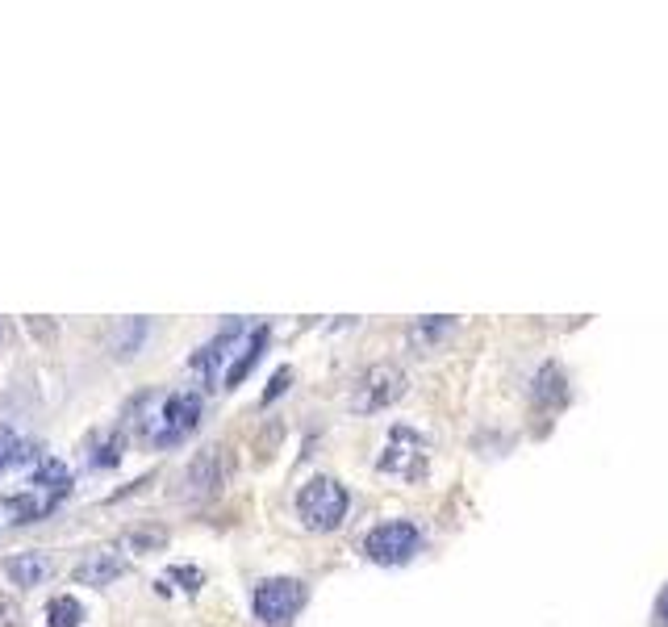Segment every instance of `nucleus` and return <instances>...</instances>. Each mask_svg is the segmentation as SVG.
I'll list each match as a JSON object with an SVG mask.
<instances>
[{
    "instance_id": "nucleus-8",
    "label": "nucleus",
    "mask_w": 668,
    "mask_h": 627,
    "mask_svg": "<svg viewBox=\"0 0 668 627\" xmlns=\"http://www.w3.org/2000/svg\"><path fill=\"white\" fill-rule=\"evenodd\" d=\"M122 573H126L122 556H117L113 548H97V552H88L84 561L76 565V582H80V586H109V582H117Z\"/></svg>"
},
{
    "instance_id": "nucleus-9",
    "label": "nucleus",
    "mask_w": 668,
    "mask_h": 627,
    "mask_svg": "<svg viewBox=\"0 0 668 627\" xmlns=\"http://www.w3.org/2000/svg\"><path fill=\"white\" fill-rule=\"evenodd\" d=\"M243 335V322H230V327L213 339L209 347H201V352L193 356V373H201L205 381H218V360H226V352H230V343Z\"/></svg>"
},
{
    "instance_id": "nucleus-17",
    "label": "nucleus",
    "mask_w": 668,
    "mask_h": 627,
    "mask_svg": "<svg viewBox=\"0 0 668 627\" xmlns=\"http://www.w3.org/2000/svg\"><path fill=\"white\" fill-rule=\"evenodd\" d=\"M656 619L668 627V590H664V594H660V602H656Z\"/></svg>"
},
{
    "instance_id": "nucleus-13",
    "label": "nucleus",
    "mask_w": 668,
    "mask_h": 627,
    "mask_svg": "<svg viewBox=\"0 0 668 627\" xmlns=\"http://www.w3.org/2000/svg\"><path fill=\"white\" fill-rule=\"evenodd\" d=\"M264 347H268V327H259V331L251 335V343L243 347V356H238V364H234L230 373H226V389H234L238 381H243V377L251 373V364H255L259 356H264Z\"/></svg>"
},
{
    "instance_id": "nucleus-4",
    "label": "nucleus",
    "mask_w": 668,
    "mask_h": 627,
    "mask_svg": "<svg viewBox=\"0 0 668 627\" xmlns=\"http://www.w3.org/2000/svg\"><path fill=\"white\" fill-rule=\"evenodd\" d=\"M197 418H201V393H188V389L167 393L155 423L147 427V435L155 444H180V439L197 427Z\"/></svg>"
},
{
    "instance_id": "nucleus-16",
    "label": "nucleus",
    "mask_w": 668,
    "mask_h": 627,
    "mask_svg": "<svg viewBox=\"0 0 668 627\" xmlns=\"http://www.w3.org/2000/svg\"><path fill=\"white\" fill-rule=\"evenodd\" d=\"M289 381H293V373H289V368H280V373L272 377V385H268V393H264V402L280 398V393H284V385H289Z\"/></svg>"
},
{
    "instance_id": "nucleus-14",
    "label": "nucleus",
    "mask_w": 668,
    "mask_h": 627,
    "mask_svg": "<svg viewBox=\"0 0 668 627\" xmlns=\"http://www.w3.org/2000/svg\"><path fill=\"white\" fill-rule=\"evenodd\" d=\"M84 623V607H80V598H71V594H59L51 607H46V627H80Z\"/></svg>"
},
{
    "instance_id": "nucleus-15",
    "label": "nucleus",
    "mask_w": 668,
    "mask_h": 627,
    "mask_svg": "<svg viewBox=\"0 0 668 627\" xmlns=\"http://www.w3.org/2000/svg\"><path fill=\"white\" fill-rule=\"evenodd\" d=\"M34 444H21L17 435L0 431V469H9V464H21V460H34Z\"/></svg>"
},
{
    "instance_id": "nucleus-7",
    "label": "nucleus",
    "mask_w": 668,
    "mask_h": 627,
    "mask_svg": "<svg viewBox=\"0 0 668 627\" xmlns=\"http://www.w3.org/2000/svg\"><path fill=\"white\" fill-rule=\"evenodd\" d=\"M55 573V556H46V552H13V556H5V577L17 586V590H34V586H42L46 577Z\"/></svg>"
},
{
    "instance_id": "nucleus-2",
    "label": "nucleus",
    "mask_w": 668,
    "mask_h": 627,
    "mask_svg": "<svg viewBox=\"0 0 668 627\" xmlns=\"http://www.w3.org/2000/svg\"><path fill=\"white\" fill-rule=\"evenodd\" d=\"M305 607V582L297 577H268L251 594V611L264 627H284L293 623V615Z\"/></svg>"
},
{
    "instance_id": "nucleus-12",
    "label": "nucleus",
    "mask_w": 668,
    "mask_h": 627,
    "mask_svg": "<svg viewBox=\"0 0 668 627\" xmlns=\"http://www.w3.org/2000/svg\"><path fill=\"white\" fill-rule=\"evenodd\" d=\"M147 335H151V322H147V318H126L122 327L113 331V339H109L113 356H117V360H134L138 347L147 343Z\"/></svg>"
},
{
    "instance_id": "nucleus-11",
    "label": "nucleus",
    "mask_w": 668,
    "mask_h": 627,
    "mask_svg": "<svg viewBox=\"0 0 668 627\" xmlns=\"http://www.w3.org/2000/svg\"><path fill=\"white\" fill-rule=\"evenodd\" d=\"M34 490L38 494H46V498H63L67 490H71V473H67V464L63 460H55V456H46V460H38V473H34Z\"/></svg>"
},
{
    "instance_id": "nucleus-3",
    "label": "nucleus",
    "mask_w": 668,
    "mask_h": 627,
    "mask_svg": "<svg viewBox=\"0 0 668 627\" xmlns=\"http://www.w3.org/2000/svg\"><path fill=\"white\" fill-rule=\"evenodd\" d=\"M422 548V531L410 519H389L364 536V556L376 565H405Z\"/></svg>"
},
{
    "instance_id": "nucleus-10",
    "label": "nucleus",
    "mask_w": 668,
    "mask_h": 627,
    "mask_svg": "<svg viewBox=\"0 0 668 627\" xmlns=\"http://www.w3.org/2000/svg\"><path fill=\"white\" fill-rule=\"evenodd\" d=\"M184 485H188V498H201V494H209V490H213V485H222V473H218V452L205 448L193 464H188Z\"/></svg>"
},
{
    "instance_id": "nucleus-6",
    "label": "nucleus",
    "mask_w": 668,
    "mask_h": 627,
    "mask_svg": "<svg viewBox=\"0 0 668 627\" xmlns=\"http://www.w3.org/2000/svg\"><path fill=\"white\" fill-rule=\"evenodd\" d=\"M422 460H426V444L410 431V427H397L389 435V448L380 456V473H401V477H418L422 473Z\"/></svg>"
},
{
    "instance_id": "nucleus-1",
    "label": "nucleus",
    "mask_w": 668,
    "mask_h": 627,
    "mask_svg": "<svg viewBox=\"0 0 668 627\" xmlns=\"http://www.w3.org/2000/svg\"><path fill=\"white\" fill-rule=\"evenodd\" d=\"M347 490L334 477H314V481H305L301 485V494H297V515L309 531H334L343 519H347Z\"/></svg>"
},
{
    "instance_id": "nucleus-5",
    "label": "nucleus",
    "mask_w": 668,
    "mask_h": 627,
    "mask_svg": "<svg viewBox=\"0 0 668 627\" xmlns=\"http://www.w3.org/2000/svg\"><path fill=\"white\" fill-rule=\"evenodd\" d=\"M401 393H405V373H401V368H397V364H372L368 373L355 381L351 406L360 410V414H376V410L393 406Z\"/></svg>"
}]
</instances>
